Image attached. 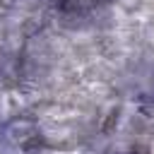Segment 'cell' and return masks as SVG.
Segmentation results:
<instances>
[{
  "label": "cell",
  "mask_w": 154,
  "mask_h": 154,
  "mask_svg": "<svg viewBox=\"0 0 154 154\" xmlns=\"http://www.w3.org/2000/svg\"><path fill=\"white\" fill-rule=\"evenodd\" d=\"M103 0H55L58 10L65 14H89L94 12Z\"/></svg>",
  "instance_id": "1"
},
{
  "label": "cell",
  "mask_w": 154,
  "mask_h": 154,
  "mask_svg": "<svg viewBox=\"0 0 154 154\" xmlns=\"http://www.w3.org/2000/svg\"><path fill=\"white\" fill-rule=\"evenodd\" d=\"M116 154H137V152H116Z\"/></svg>",
  "instance_id": "2"
}]
</instances>
